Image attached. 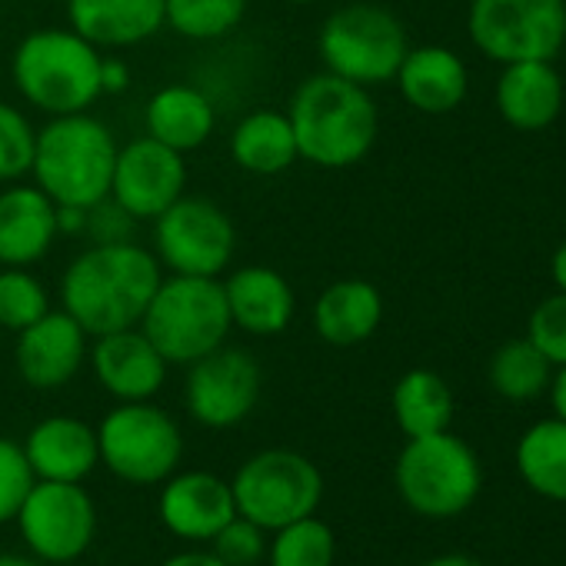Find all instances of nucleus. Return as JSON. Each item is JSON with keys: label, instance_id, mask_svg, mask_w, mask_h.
Returning a JSON list of instances; mask_svg holds the SVG:
<instances>
[{"label": "nucleus", "instance_id": "nucleus-1", "mask_svg": "<svg viewBox=\"0 0 566 566\" xmlns=\"http://www.w3.org/2000/svg\"><path fill=\"white\" fill-rule=\"evenodd\" d=\"M160 280V260L137 240L91 243L61 276V311H67L87 337L127 331L140 324Z\"/></svg>", "mask_w": 566, "mask_h": 566}, {"label": "nucleus", "instance_id": "nucleus-2", "mask_svg": "<svg viewBox=\"0 0 566 566\" xmlns=\"http://www.w3.org/2000/svg\"><path fill=\"white\" fill-rule=\"evenodd\" d=\"M297 154L321 170H347L360 164L380 137V111L367 87L331 71L297 84L287 104Z\"/></svg>", "mask_w": 566, "mask_h": 566}, {"label": "nucleus", "instance_id": "nucleus-3", "mask_svg": "<svg viewBox=\"0 0 566 566\" xmlns=\"http://www.w3.org/2000/svg\"><path fill=\"white\" fill-rule=\"evenodd\" d=\"M101 48L71 28L31 31L11 54V81L18 94L48 117L91 111L101 91Z\"/></svg>", "mask_w": 566, "mask_h": 566}, {"label": "nucleus", "instance_id": "nucleus-4", "mask_svg": "<svg viewBox=\"0 0 566 566\" xmlns=\"http://www.w3.org/2000/svg\"><path fill=\"white\" fill-rule=\"evenodd\" d=\"M117 140L94 114L51 117L38 130L31 177L57 207H94L111 197Z\"/></svg>", "mask_w": 566, "mask_h": 566}, {"label": "nucleus", "instance_id": "nucleus-5", "mask_svg": "<svg viewBox=\"0 0 566 566\" xmlns=\"http://www.w3.org/2000/svg\"><path fill=\"white\" fill-rule=\"evenodd\" d=\"M137 327L170 367H187L223 347L233 324L220 276L164 273Z\"/></svg>", "mask_w": 566, "mask_h": 566}, {"label": "nucleus", "instance_id": "nucleus-6", "mask_svg": "<svg viewBox=\"0 0 566 566\" xmlns=\"http://www.w3.org/2000/svg\"><path fill=\"white\" fill-rule=\"evenodd\" d=\"M407 51L410 38L403 21L374 0H354V4L331 11L317 34L324 71L367 91L390 84Z\"/></svg>", "mask_w": 566, "mask_h": 566}, {"label": "nucleus", "instance_id": "nucleus-7", "mask_svg": "<svg viewBox=\"0 0 566 566\" xmlns=\"http://www.w3.org/2000/svg\"><path fill=\"white\" fill-rule=\"evenodd\" d=\"M394 483L413 513L447 520L473 506L483 486V470L467 440L440 430L403 443L394 467Z\"/></svg>", "mask_w": 566, "mask_h": 566}, {"label": "nucleus", "instance_id": "nucleus-8", "mask_svg": "<svg viewBox=\"0 0 566 566\" xmlns=\"http://www.w3.org/2000/svg\"><path fill=\"white\" fill-rule=\"evenodd\" d=\"M230 490L237 513L273 533L321 510L324 473L307 453L270 447L237 467V473L230 476Z\"/></svg>", "mask_w": 566, "mask_h": 566}, {"label": "nucleus", "instance_id": "nucleus-9", "mask_svg": "<svg viewBox=\"0 0 566 566\" xmlns=\"http://www.w3.org/2000/svg\"><path fill=\"white\" fill-rule=\"evenodd\" d=\"M101 463L124 483L160 486L180 470L184 430L154 400L117 403L97 423Z\"/></svg>", "mask_w": 566, "mask_h": 566}, {"label": "nucleus", "instance_id": "nucleus-10", "mask_svg": "<svg viewBox=\"0 0 566 566\" xmlns=\"http://www.w3.org/2000/svg\"><path fill=\"white\" fill-rule=\"evenodd\" d=\"M467 31L493 64L553 61L566 44V0H470Z\"/></svg>", "mask_w": 566, "mask_h": 566}, {"label": "nucleus", "instance_id": "nucleus-11", "mask_svg": "<svg viewBox=\"0 0 566 566\" xmlns=\"http://www.w3.org/2000/svg\"><path fill=\"white\" fill-rule=\"evenodd\" d=\"M154 223V256L167 273L220 276L237 253L233 217L210 197L184 193Z\"/></svg>", "mask_w": 566, "mask_h": 566}, {"label": "nucleus", "instance_id": "nucleus-12", "mask_svg": "<svg viewBox=\"0 0 566 566\" xmlns=\"http://www.w3.org/2000/svg\"><path fill=\"white\" fill-rule=\"evenodd\" d=\"M24 546L41 563H74L97 536V506L84 483L34 480L14 516Z\"/></svg>", "mask_w": 566, "mask_h": 566}, {"label": "nucleus", "instance_id": "nucleus-13", "mask_svg": "<svg viewBox=\"0 0 566 566\" xmlns=\"http://www.w3.org/2000/svg\"><path fill=\"white\" fill-rule=\"evenodd\" d=\"M263 370L243 347H217L207 357L187 364L184 407L193 423L207 430L240 427L260 403Z\"/></svg>", "mask_w": 566, "mask_h": 566}, {"label": "nucleus", "instance_id": "nucleus-14", "mask_svg": "<svg viewBox=\"0 0 566 566\" xmlns=\"http://www.w3.org/2000/svg\"><path fill=\"white\" fill-rule=\"evenodd\" d=\"M187 193V164L184 154L164 147L154 137H134L117 147L111 197L140 223L157 220L170 203Z\"/></svg>", "mask_w": 566, "mask_h": 566}, {"label": "nucleus", "instance_id": "nucleus-15", "mask_svg": "<svg viewBox=\"0 0 566 566\" xmlns=\"http://www.w3.org/2000/svg\"><path fill=\"white\" fill-rule=\"evenodd\" d=\"M91 337L67 311H48L41 321L24 327L14 344L18 377L31 390H61L87 364Z\"/></svg>", "mask_w": 566, "mask_h": 566}, {"label": "nucleus", "instance_id": "nucleus-16", "mask_svg": "<svg viewBox=\"0 0 566 566\" xmlns=\"http://www.w3.org/2000/svg\"><path fill=\"white\" fill-rule=\"evenodd\" d=\"M157 513L177 539L207 546L237 516V503L230 480L210 470H177L160 483Z\"/></svg>", "mask_w": 566, "mask_h": 566}, {"label": "nucleus", "instance_id": "nucleus-17", "mask_svg": "<svg viewBox=\"0 0 566 566\" xmlns=\"http://www.w3.org/2000/svg\"><path fill=\"white\" fill-rule=\"evenodd\" d=\"M87 364L101 390L111 394L117 403L154 400L164 390L170 370V364L160 357V350L147 340L140 327L94 337L87 350Z\"/></svg>", "mask_w": 566, "mask_h": 566}, {"label": "nucleus", "instance_id": "nucleus-18", "mask_svg": "<svg viewBox=\"0 0 566 566\" xmlns=\"http://www.w3.org/2000/svg\"><path fill=\"white\" fill-rule=\"evenodd\" d=\"M220 283H223L230 324L250 337H276L297 317V294L291 287V280L266 263L237 266Z\"/></svg>", "mask_w": 566, "mask_h": 566}, {"label": "nucleus", "instance_id": "nucleus-19", "mask_svg": "<svg viewBox=\"0 0 566 566\" xmlns=\"http://www.w3.org/2000/svg\"><path fill=\"white\" fill-rule=\"evenodd\" d=\"M21 447L38 480L84 483L101 463L97 427L71 413H54L38 420Z\"/></svg>", "mask_w": 566, "mask_h": 566}, {"label": "nucleus", "instance_id": "nucleus-20", "mask_svg": "<svg viewBox=\"0 0 566 566\" xmlns=\"http://www.w3.org/2000/svg\"><path fill=\"white\" fill-rule=\"evenodd\" d=\"M57 203L38 184L0 190V266H34L57 243Z\"/></svg>", "mask_w": 566, "mask_h": 566}, {"label": "nucleus", "instance_id": "nucleus-21", "mask_svg": "<svg viewBox=\"0 0 566 566\" xmlns=\"http://www.w3.org/2000/svg\"><path fill=\"white\" fill-rule=\"evenodd\" d=\"M67 28L101 51H127L164 31V0H67Z\"/></svg>", "mask_w": 566, "mask_h": 566}, {"label": "nucleus", "instance_id": "nucleus-22", "mask_svg": "<svg viewBox=\"0 0 566 566\" xmlns=\"http://www.w3.org/2000/svg\"><path fill=\"white\" fill-rule=\"evenodd\" d=\"M394 81L400 87V97L413 111L430 114V117L457 111L470 91V71L463 57L440 44L410 48Z\"/></svg>", "mask_w": 566, "mask_h": 566}, {"label": "nucleus", "instance_id": "nucleus-23", "mask_svg": "<svg viewBox=\"0 0 566 566\" xmlns=\"http://www.w3.org/2000/svg\"><path fill=\"white\" fill-rule=\"evenodd\" d=\"M314 334L331 347H357L384 324V294L370 280L347 276L321 291L311 311Z\"/></svg>", "mask_w": 566, "mask_h": 566}, {"label": "nucleus", "instance_id": "nucleus-24", "mask_svg": "<svg viewBox=\"0 0 566 566\" xmlns=\"http://www.w3.org/2000/svg\"><path fill=\"white\" fill-rule=\"evenodd\" d=\"M144 130L177 154L200 150L217 130V104L193 84H167L150 94L144 107Z\"/></svg>", "mask_w": 566, "mask_h": 566}, {"label": "nucleus", "instance_id": "nucleus-25", "mask_svg": "<svg viewBox=\"0 0 566 566\" xmlns=\"http://www.w3.org/2000/svg\"><path fill=\"white\" fill-rule=\"evenodd\" d=\"M496 111L513 130H543L563 111V77L553 61L503 64L496 81Z\"/></svg>", "mask_w": 566, "mask_h": 566}, {"label": "nucleus", "instance_id": "nucleus-26", "mask_svg": "<svg viewBox=\"0 0 566 566\" xmlns=\"http://www.w3.org/2000/svg\"><path fill=\"white\" fill-rule=\"evenodd\" d=\"M230 160L253 177L287 174L301 160L287 111L260 107L240 117L230 134Z\"/></svg>", "mask_w": 566, "mask_h": 566}, {"label": "nucleus", "instance_id": "nucleus-27", "mask_svg": "<svg viewBox=\"0 0 566 566\" xmlns=\"http://www.w3.org/2000/svg\"><path fill=\"white\" fill-rule=\"evenodd\" d=\"M390 410L407 440L450 430L453 420V390L437 370H407L390 394Z\"/></svg>", "mask_w": 566, "mask_h": 566}, {"label": "nucleus", "instance_id": "nucleus-28", "mask_svg": "<svg viewBox=\"0 0 566 566\" xmlns=\"http://www.w3.org/2000/svg\"><path fill=\"white\" fill-rule=\"evenodd\" d=\"M516 470L533 493L566 503V423L556 417L533 423L516 443Z\"/></svg>", "mask_w": 566, "mask_h": 566}, {"label": "nucleus", "instance_id": "nucleus-29", "mask_svg": "<svg viewBox=\"0 0 566 566\" xmlns=\"http://www.w3.org/2000/svg\"><path fill=\"white\" fill-rule=\"evenodd\" d=\"M553 364L536 350V344L530 337H516V340H506L493 357H490V387L503 397V400H513V403H523V400H536L549 380H553Z\"/></svg>", "mask_w": 566, "mask_h": 566}, {"label": "nucleus", "instance_id": "nucleus-30", "mask_svg": "<svg viewBox=\"0 0 566 566\" xmlns=\"http://www.w3.org/2000/svg\"><path fill=\"white\" fill-rule=\"evenodd\" d=\"M243 18L247 0H164V28L193 44L230 38Z\"/></svg>", "mask_w": 566, "mask_h": 566}, {"label": "nucleus", "instance_id": "nucleus-31", "mask_svg": "<svg viewBox=\"0 0 566 566\" xmlns=\"http://www.w3.org/2000/svg\"><path fill=\"white\" fill-rule=\"evenodd\" d=\"M263 559L270 566H334L337 536L317 513H311L273 530Z\"/></svg>", "mask_w": 566, "mask_h": 566}, {"label": "nucleus", "instance_id": "nucleus-32", "mask_svg": "<svg viewBox=\"0 0 566 566\" xmlns=\"http://www.w3.org/2000/svg\"><path fill=\"white\" fill-rule=\"evenodd\" d=\"M51 311V294L31 266H0V331L21 334Z\"/></svg>", "mask_w": 566, "mask_h": 566}, {"label": "nucleus", "instance_id": "nucleus-33", "mask_svg": "<svg viewBox=\"0 0 566 566\" xmlns=\"http://www.w3.org/2000/svg\"><path fill=\"white\" fill-rule=\"evenodd\" d=\"M34 144H38V127L31 117L0 101V184H18L31 177L34 164Z\"/></svg>", "mask_w": 566, "mask_h": 566}, {"label": "nucleus", "instance_id": "nucleus-34", "mask_svg": "<svg viewBox=\"0 0 566 566\" xmlns=\"http://www.w3.org/2000/svg\"><path fill=\"white\" fill-rule=\"evenodd\" d=\"M526 337L553 367H566V294L563 291L536 304L526 324Z\"/></svg>", "mask_w": 566, "mask_h": 566}, {"label": "nucleus", "instance_id": "nucleus-35", "mask_svg": "<svg viewBox=\"0 0 566 566\" xmlns=\"http://www.w3.org/2000/svg\"><path fill=\"white\" fill-rule=\"evenodd\" d=\"M34 470L18 440L0 437V523H11L34 486Z\"/></svg>", "mask_w": 566, "mask_h": 566}, {"label": "nucleus", "instance_id": "nucleus-36", "mask_svg": "<svg viewBox=\"0 0 566 566\" xmlns=\"http://www.w3.org/2000/svg\"><path fill=\"white\" fill-rule=\"evenodd\" d=\"M266 539H270V533L263 526H256L253 520L237 513L207 546L227 566H256L266 556Z\"/></svg>", "mask_w": 566, "mask_h": 566}, {"label": "nucleus", "instance_id": "nucleus-37", "mask_svg": "<svg viewBox=\"0 0 566 566\" xmlns=\"http://www.w3.org/2000/svg\"><path fill=\"white\" fill-rule=\"evenodd\" d=\"M137 217H130L114 197H104L101 203H94L87 210V237L91 243H127L134 240V230H137Z\"/></svg>", "mask_w": 566, "mask_h": 566}, {"label": "nucleus", "instance_id": "nucleus-38", "mask_svg": "<svg viewBox=\"0 0 566 566\" xmlns=\"http://www.w3.org/2000/svg\"><path fill=\"white\" fill-rule=\"evenodd\" d=\"M134 74H130V64L124 57H101V91L117 97L130 87Z\"/></svg>", "mask_w": 566, "mask_h": 566}, {"label": "nucleus", "instance_id": "nucleus-39", "mask_svg": "<svg viewBox=\"0 0 566 566\" xmlns=\"http://www.w3.org/2000/svg\"><path fill=\"white\" fill-rule=\"evenodd\" d=\"M91 207H57V233L61 237H84Z\"/></svg>", "mask_w": 566, "mask_h": 566}, {"label": "nucleus", "instance_id": "nucleus-40", "mask_svg": "<svg viewBox=\"0 0 566 566\" xmlns=\"http://www.w3.org/2000/svg\"><path fill=\"white\" fill-rule=\"evenodd\" d=\"M160 566H227V563L207 546V549H184V553H174V556H167Z\"/></svg>", "mask_w": 566, "mask_h": 566}, {"label": "nucleus", "instance_id": "nucleus-41", "mask_svg": "<svg viewBox=\"0 0 566 566\" xmlns=\"http://www.w3.org/2000/svg\"><path fill=\"white\" fill-rule=\"evenodd\" d=\"M549 403H553V413L556 420L566 423V367H556L553 370V380H549Z\"/></svg>", "mask_w": 566, "mask_h": 566}, {"label": "nucleus", "instance_id": "nucleus-42", "mask_svg": "<svg viewBox=\"0 0 566 566\" xmlns=\"http://www.w3.org/2000/svg\"><path fill=\"white\" fill-rule=\"evenodd\" d=\"M549 276H553V283H556V291H563L566 294V240L553 250V256H549Z\"/></svg>", "mask_w": 566, "mask_h": 566}, {"label": "nucleus", "instance_id": "nucleus-43", "mask_svg": "<svg viewBox=\"0 0 566 566\" xmlns=\"http://www.w3.org/2000/svg\"><path fill=\"white\" fill-rule=\"evenodd\" d=\"M423 566H483V563L473 559V556H463V553H447V556H437V559H430Z\"/></svg>", "mask_w": 566, "mask_h": 566}, {"label": "nucleus", "instance_id": "nucleus-44", "mask_svg": "<svg viewBox=\"0 0 566 566\" xmlns=\"http://www.w3.org/2000/svg\"><path fill=\"white\" fill-rule=\"evenodd\" d=\"M0 566H44L38 556H21V553H0Z\"/></svg>", "mask_w": 566, "mask_h": 566}, {"label": "nucleus", "instance_id": "nucleus-45", "mask_svg": "<svg viewBox=\"0 0 566 566\" xmlns=\"http://www.w3.org/2000/svg\"><path fill=\"white\" fill-rule=\"evenodd\" d=\"M283 4H317V0H283Z\"/></svg>", "mask_w": 566, "mask_h": 566}, {"label": "nucleus", "instance_id": "nucleus-46", "mask_svg": "<svg viewBox=\"0 0 566 566\" xmlns=\"http://www.w3.org/2000/svg\"><path fill=\"white\" fill-rule=\"evenodd\" d=\"M0 337H4V331H0Z\"/></svg>", "mask_w": 566, "mask_h": 566}]
</instances>
